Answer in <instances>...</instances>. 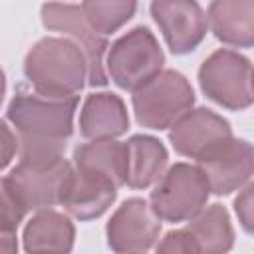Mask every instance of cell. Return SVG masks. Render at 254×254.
I'll return each instance as SVG.
<instances>
[{"label":"cell","mask_w":254,"mask_h":254,"mask_svg":"<svg viewBox=\"0 0 254 254\" xmlns=\"http://www.w3.org/2000/svg\"><path fill=\"white\" fill-rule=\"evenodd\" d=\"M2 234V254H18L16 230H0Z\"/></svg>","instance_id":"25"},{"label":"cell","mask_w":254,"mask_h":254,"mask_svg":"<svg viewBox=\"0 0 254 254\" xmlns=\"http://www.w3.org/2000/svg\"><path fill=\"white\" fill-rule=\"evenodd\" d=\"M2 190V218H0V230H18L20 222L26 216V206L6 189L0 185Z\"/></svg>","instance_id":"22"},{"label":"cell","mask_w":254,"mask_h":254,"mask_svg":"<svg viewBox=\"0 0 254 254\" xmlns=\"http://www.w3.org/2000/svg\"><path fill=\"white\" fill-rule=\"evenodd\" d=\"M165 52L147 26H135L119 36L107 50V77L125 91H137L163 71Z\"/></svg>","instance_id":"4"},{"label":"cell","mask_w":254,"mask_h":254,"mask_svg":"<svg viewBox=\"0 0 254 254\" xmlns=\"http://www.w3.org/2000/svg\"><path fill=\"white\" fill-rule=\"evenodd\" d=\"M127 187L149 189L165 173L169 165L167 147L153 135H133L127 141Z\"/></svg>","instance_id":"17"},{"label":"cell","mask_w":254,"mask_h":254,"mask_svg":"<svg viewBox=\"0 0 254 254\" xmlns=\"http://www.w3.org/2000/svg\"><path fill=\"white\" fill-rule=\"evenodd\" d=\"M196 165L204 173L212 194H232L244 189L254 177V145L246 139L232 137Z\"/></svg>","instance_id":"12"},{"label":"cell","mask_w":254,"mask_h":254,"mask_svg":"<svg viewBox=\"0 0 254 254\" xmlns=\"http://www.w3.org/2000/svg\"><path fill=\"white\" fill-rule=\"evenodd\" d=\"M71 163L109 175L119 189L127 183V143L115 139L81 143L73 149Z\"/></svg>","instance_id":"19"},{"label":"cell","mask_w":254,"mask_h":254,"mask_svg":"<svg viewBox=\"0 0 254 254\" xmlns=\"http://www.w3.org/2000/svg\"><path fill=\"white\" fill-rule=\"evenodd\" d=\"M40 18L46 30L60 32L62 38L75 42L83 50L89 67L87 85L103 87L109 83L105 71V56L109 50V42L105 36H101L89 26L79 4H58V2L42 4Z\"/></svg>","instance_id":"8"},{"label":"cell","mask_w":254,"mask_h":254,"mask_svg":"<svg viewBox=\"0 0 254 254\" xmlns=\"http://www.w3.org/2000/svg\"><path fill=\"white\" fill-rule=\"evenodd\" d=\"M22 69L34 91L50 99L75 97L89 79L83 50L75 42L58 36L38 40L28 50Z\"/></svg>","instance_id":"2"},{"label":"cell","mask_w":254,"mask_h":254,"mask_svg":"<svg viewBox=\"0 0 254 254\" xmlns=\"http://www.w3.org/2000/svg\"><path fill=\"white\" fill-rule=\"evenodd\" d=\"M198 254H228L234 246V226L226 206L214 202L204 206L185 224Z\"/></svg>","instance_id":"18"},{"label":"cell","mask_w":254,"mask_h":254,"mask_svg":"<svg viewBox=\"0 0 254 254\" xmlns=\"http://www.w3.org/2000/svg\"><path fill=\"white\" fill-rule=\"evenodd\" d=\"M2 137H4V155H2V167L6 169L8 165H10V161H12V157L16 155V153H20V141H18V135L16 133H12V129H10V125H8V121L4 119L2 121Z\"/></svg>","instance_id":"24"},{"label":"cell","mask_w":254,"mask_h":254,"mask_svg":"<svg viewBox=\"0 0 254 254\" xmlns=\"http://www.w3.org/2000/svg\"><path fill=\"white\" fill-rule=\"evenodd\" d=\"M210 196V187L198 165L175 163L155 183L149 204L165 222H189L194 218Z\"/></svg>","instance_id":"7"},{"label":"cell","mask_w":254,"mask_h":254,"mask_svg":"<svg viewBox=\"0 0 254 254\" xmlns=\"http://www.w3.org/2000/svg\"><path fill=\"white\" fill-rule=\"evenodd\" d=\"M117 183L95 169L75 167L64 198V208L77 220H93L107 212L117 198Z\"/></svg>","instance_id":"13"},{"label":"cell","mask_w":254,"mask_h":254,"mask_svg":"<svg viewBox=\"0 0 254 254\" xmlns=\"http://www.w3.org/2000/svg\"><path fill=\"white\" fill-rule=\"evenodd\" d=\"M198 85L206 99L228 111H242L254 103V65L240 52L220 48L198 67Z\"/></svg>","instance_id":"6"},{"label":"cell","mask_w":254,"mask_h":254,"mask_svg":"<svg viewBox=\"0 0 254 254\" xmlns=\"http://www.w3.org/2000/svg\"><path fill=\"white\" fill-rule=\"evenodd\" d=\"M79 6L89 26L105 38L125 26L137 12L133 0H85Z\"/></svg>","instance_id":"20"},{"label":"cell","mask_w":254,"mask_h":254,"mask_svg":"<svg viewBox=\"0 0 254 254\" xmlns=\"http://www.w3.org/2000/svg\"><path fill=\"white\" fill-rule=\"evenodd\" d=\"M77 103V95L67 99H50L36 91L32 93L24 87H16L4 119L18 135L20 159L64 157L67 139L73 135Z\"/></svg>","instance_id":"1"},{"label":"cell","mask_w":254,"mask_h":254,"mask_svg":"<svg viewBox=\"0 0 254 254\" xmlns=\"http://www.w3.org/2000/svg\"><path fill=\"white\" fill-rule=\"evenodd\" d=\"M75 242L71 218L54 208L36 212L24 226L22 244L28 254H69Z\"/></svg>","instance_id":"15"},{"label":"cell","mask_w":254,"mask_h":254,"mask_svg":"<svg viewBox=\"0 0 254 254\" xmlns=\"http://www.w3.org/2000/svg\"><path fill=\"white\" fill-rule=\"evenodd\" d=\"M161 234V218L141 196H131L117 206L105 226L107 246L115 254H145Z\"/></svg>","instance_id":"9"},{"label":"cell","mask_w":254,"mask_h":254,"mask_svg":"<svg viewBox=\"0 0 254 254\" xmlns=\"http://www.w3.org/2000/svg\"><path fill=\"white\" fill-rule=\"evenodd\" d=\"M73 163L65 157L56 159H20L0 181L26 210H50L64 204Z\"/></svg>","instance_id":"3"},{"label":"cell","mask_w":254,"mask_h":254,"mask_svg":"<svg viewBox=\"0 0 254 254\" xmlns=\"http://www.w3.org/2000/svg\"><path fill=\"white\" fill-rule=\"evenodd\" d=\"M131 105L135 121L151 131L171 129L194 105L190 81L177 69H163L149 83L133 91Z\"/></svg>","instance_id":"5"},{"label":"cell","mask_w":254,"mask_h":254,"mask_svg":"<svg viewBox=\"0 0 254 254\" xmlns=\"http://www.w3.org/2000/svg\"><path fill=\"white\" fill-rule=\"evenodd\" d=\"M232 206L242 230L254 236V181L248 183L244 189H240Z\"/></svg>","instance_id":"23"},{"label":"cell","mask_w":254,"mask_h":254,"mask_svg":"<svg viewBox=\"0 0 254 254\" xmlns=\"http://www.w3.org/2000/svg\"><path fill=\"white\" fill-rule=\"evenodd\" d=\"M149 10L175 56L194 52L210 28L208 14L194 0H155Z\"/></svg>","instance_id":"10"},{"label":"cell","mask_w":254,"mask_h":254,"mask_svg":"<svg viewBox=\"0 0 254 254\" xmlns=\"http://www.w3.org/2000/svg\"><path fill=\"white\" fill-rule=\"evenodd\" d=\"M129 129L125 101L111 91L89 93L79 111V135L91 141L115 139Z\"/></svg>","instance_id":"14"},{"label":"cell","mask_w":254,"mask_h":254,"mask_svg":"<svg viewBox=\"0 0 254 254\" xmlns=\"http://www.w3.org/2000/svg\"><path fill=\"white\" fill-rule=\"evenodd\" d=\"M155 254H198V250L185 228H175L159 240Z\"/></svg>","instance_id":"21"},{"label":"cell","mask_w":254,"mask_h":254,"mask_svg":"<svg viewBox=\"0 0 254 254\" xmlns=\"http://www.w3.org/2000/svg\"><path fill=\"white\" fill-rule=\"evenodd\" d=\"M206 14L218 42L232 48H254V0H214Z\"/></svg>","instance_id":"16"},{"label":"cell","mask_w":254,"mask_h":254,"mask_svg":"<svg viewBox=\"0 0 254 254\" xmlns=\"http://www.w3.org/2000/svg\"><path fill=\"white\" fill-rule=\"evenodd\" d=\"M232 137L230 123L208 107L189 111L169 129V143L173 149L183 157L194 159L196 163Z\"/></svg>","instance_id":"11"}]
</instances>
